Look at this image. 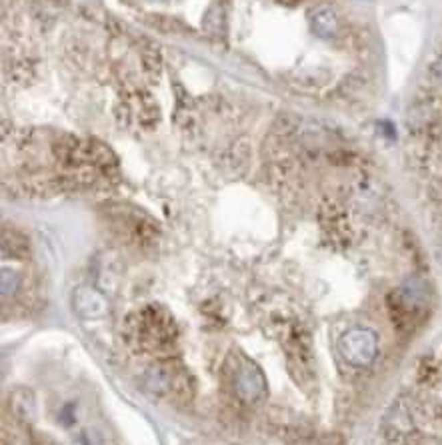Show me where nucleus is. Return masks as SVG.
<instances>
[{"label": "nucleus", "mask_w": 442, "mask_h": 445, "mask_svg": "<svg viewBox=\"0 0 442 445\" xmlns=\"http://www.w3.org/2000/svg\"><path fill=\"white\" fill-rule=\"evenodd\" d=\"M128 337H132L134 345L143 351H164L176 339V325L171 313L158 305H150L132 317Z\"/></svg>", "instance_id": "nucleus-1"}, {"label": "nucleus", "mask_w": 442, "mask_h": 445, "mask_svg": "<svg viewBox=\"0 0 442 445\" xmlns=\"http://www.w3.org/2000/svg\"><path fill=\"white\" fill-rule=\"evenodd\" d=\"M339 351L344 361L350 363L352 367H369L378 353V337L372 329H365V327L350 329L341 337Z\"/></svg>", "instance_id": "nucleus-2"}, {"label": "nucleus", "mask_w": 442, "mask_h": 445, "mask_svg": "<svg viewBox=\"0 0 442 445\" xmlns=\"http://www.w3.org/2000/svg\"><path fill=\"white\" fill-rule=\"evenodd\" d=\"M267 391V379L265 373L258 369L252 361L241 359V363L234 369V393L245 403H256L262 399Z\"/></svg>", "instance_id": "nucleus-3"}, {"label": "nucleus", "mask_w": 442, "mask_h": 445, "mask_svg": "<svg viewBox=\"0 0 442 445\" xmlns=\"http://www.w3.org/2000/svg\"><path fill=\"white\" fill-rule=\"evenodd\" d=\"M73 307L76 315L86 321H99L108 317L110 313L108 299L95 287H86V285H80L73 291Z\"/></svg>", "instance_id": "nucleus-4"}, {"label": "nucleus", "mask_w": 442, "mask_h": 445, "mask_svg": "<svg viewBox=\"0 0 442 445\" xmlns=\"http://www.w3.org/2000/svg\"><path fill=\"white\" fill-rule=\"evenodd\" d=\"M310 26H312V32L319 38H326V41L334 38L341 32V21H339L336 12L330 6L315 8L312 14H310Z\"/></svg>", "instance_id": "nucleus-5"}, {"label": "nucleus", "mask_w": 442, "mask_h": 445, "mask_svg": "<svg viewBox=\"0 0 442 445\" xmlns=\"http://www.w3.org/2000/svg\"><path fill=\"white\" fill-rule=\"evenodd\" d=\"M10 411L25 423H30L36 418V397L28 387H16L8 396Z\"/></svg>", "instance_id": "nucleus-6"}, {"label": "nucleus", "mask_w": 442, "mask_h": 445, "mask_svg": "<svg viewBox=\"0 0 442 445\" xmlns=\"http://www.w3.org/2000/svg\"><path fill=\"white\" fill-rule=\"evenodd\" d=\"M437 104L434 100L422 99L417 100L410 109H408V115H406V123L410 124L413 128H424L426 124H430L437 117Z\"/></svg>", "instance_id": "nucleus-7"}, {"label": "nucleus", "mask_w": 442, "mask_h": 445, "mask_svg": "<svg viewBox=\"0 0 442 445\" xmlns=\"http://www.w3.org/2000/svg\"><path fill=\"white\" fill-rule=\"evenodd\" d=\"M145 385L148 387V391H152L156 396L169 393V389H171L172 385L171 369L167 365H152L145 373Z\"/></svg>", "instance_id": "nucleus-8"}, {"label": "nucleus", "mask_w": 442, "mask_h": 445, "mask_svg": "<svg viewBox=\"0 0 442 445\" xmlns=\"http://www.w3.org/2000/svg\"><path fill=\"white\" fill-rule=\"evenodd\" d=\"M2 297H10L16 293V289L21 287V275L14 271V269H2Z\"/></svg>", "instance_id": "nucleus-9"}, {"label": "nucleus", "mask_w": 442, "mask_h": 445, "mask_svg": "<svg viewBox=\"0 0 442 445\" xmlns=\"http://www.w3.org/2000/svg\"><path fill=\"white\" fill-rule=\"evenodd\" d=\"M432 76H434L437 82H441L442 84V58H439V60L434 62V67H432Z\"/></svg>", "instance_id": "nucleus-10"}, {"label": "nucleus", "mask_w": 442, "mask_h": 445, "mask_svg": "<svg viewBox=\"0 0 442 445\" xmlns=\"http://www.w3.org/2000/svg\"><path fill=\"white\" fill-rule=\"evenodd\" d=\"M276 2H280V4H284V6H295L298 0H276Z\"/></svg>", "instance_id": "nucleus-11"}]
</instances>
